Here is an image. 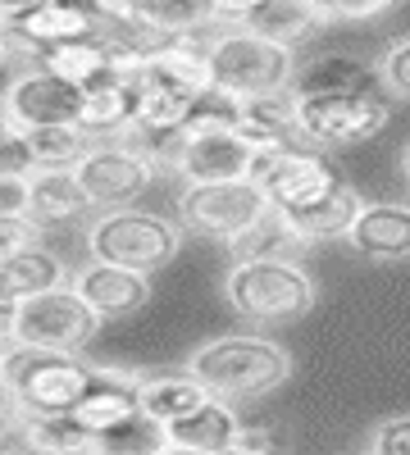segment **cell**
I'll return each instance as SVG.
<instances>
[{
  "label": "cell",
  "instance_id": "6da1fadb",
  "mask_svg": "<svg viewBox=\"0 0 410 455\" xmlns=\"http://www.w3.org/2000/svg\"><path fill=\"white\" fill-rule=\"evenodd\" d=\"M188 369L205 383L210 396L237 405V401H255V396L283 387L292 378V355L274 337L229 332V337L201 341V347L192 351V360H188Z\"/></svg>",
  "mask_w": 410,
  "mask_h": 455
},
{
  "label": "cell",
  "instance_id": "7a4b0ae2",
  "mask_svg": "<svg viewBox=\"0 0 410 455\" xmlns=\"http://www.w3.org/2000/svg\"><path fill=\"white\" fill-rule=\"evenodd\" d=\"M205 51H210V68H214V92L233 96V100L292 92L296 68H301L292 46H278L242 23L205 32Z\"/></svg>",
  "mask_w": 410,
  "mask_h": 455
},
{
  "label": "cell",
  "instance_id": "3957f363",
  "mask_svg": "<svg viewBox=\"0 0 410 455\" xmlns=\"http://www.w3.org/2000/svg\"><path fill=\"white\" fill-rule=\"evenodd\" d=\"M96 378L78 351L10 347L5 351V396L14 414H73Z\"/></svg>",
  "mask_w": 410,
  "mask_h": 455
},
{
  "label": "cell",
  "instance_id": "277c9868",
  "mask_svg": "<svg viewBox=\"0 0 410 455\" xmlns=\"http://www.w3.org/2000/svg\"><path fill=\"white\" fill-rule=\"evenodd\" d=\"M223 296H229V306L246 319L287 323V319H301L306 310H315V278L296 259L246 255V259L229 264Z\"/></svg>",
  "mask_w": 410,
  "mask_h": 455
},
{
  "label": "cell",
  "instance_id": "5b68a950",
  "mask_svg": "<svg viewBox=\"0 0 410 455\" xmlns=\"http://www.w3.org/2000/svg\"><path fill=\"white\" fill-rule=\"evenodd\" d=\"M182 246V223L151 210H105L87 228V259L119 264L133 274H160Z\"/></svg>",
  "mask_w": 410,
  "mask_h": 455
},
{
  "label": "cell",
  "instance_id": "8992f818",
  "mask_svg": "<svg viewBox=\"0 0 410 455\" xmlns=\"http://www.w3.org/2000/svg\"><path fill=\"white\" fill-rule=\"evenodd\" d=\"M105 319L78 296V287H55L32 300H5V351L42 347V351H83Z\"/></svg>",
  "mask_w": 410,
  "mask_h": 455
},
{
  "label": "cell",
  "instance_id": "52a82bcc",
  "mask_svg": "<svg viewBox=\"0 0 410 455\" xmlns=\"http://www.w3.org/2000/svg\"><path fill=\"white\" fill-rule=\"evenodd\" d=\"M269 210L274 205H269L265 192H260L255 178L197 182V187H182V196H178L182 233H197V237H210V242H223V246H237Z\"/></svg>",
  "mask_w": 410,
  "mask_h": 455
},
{
  "label": "cell",
  "instance_id": "ba28073f",
  "mask_svg": "<svg viewBox=\"0 0 410 455\" xmlns=\"http://www.w3.org/2000/svg\"><path fill=\"white\" fill-rule=\"evenodd\" d=\"M388 124L383 96H296V141L310 150H342L379 137Z\"/></svg>",
  "mask_w": 410,
  "mask_h": 455
},
{
  "label": "cell",
  "instance_id": "9c48e42d",
  "mask_svg": "<svg viewBox=\"0 0 410 455\" xmlns=\"http://www.w3.org/2000/svg\"><path fill=\"white\" fill-rule=\"evenodd\" d=\"M260 192L269 196L274 210H306L324 196H333L342 187V173L333 169L319 150L301 146V141H287V146H265L255 160Z\"/></svg>",
  "mask_w": 410,
  "mask_h": 455
},
{
  "label": "cell",
  "instance_id": "30bf717a",
  "mask_svg": "<svg viewBox=\"0 0 410 455\" xmlns=\"http://www.w3.org/2000/svg\"><path fill=\"white\" fill-rule=\"evenodd\" d=\"M73 173H78L83 192L96 210H128L156 182V160L141 156L128 141H96L92 156Z\"/></svg>",
  "mask_w": 410,
  "mask_h": 455
},
{
  "label": "cell",
  "instance_id": "8fae6325",
  "mask_svg": "<svg viewBox=\"0 0 410 455\" xmlns=\"http://www.w3.org/2000/svg\"><path fill=\"white\" fill-rule=\"evenodd\" d=\"M78 109H83V92L55 78L51 68H23L19 78H10L5 87V124L14 128H64V124H78Z\"/></svg>",
  "mask_w": 410,
  "mask_h": 455
},
{
  "label": "cell",
  "instance_id": "7c38bea8",
  "mask_svg": "<svg viewBox=\"0 0 410 455\" xmlns=\"http://www.w3.org/2000/svg\"><path fill=\"white\" fill-rule=\"evenodd\" d=\"M137 87H156V92L192 96V100L214 92L205 36H165V42H151L146 60H141V73H137Z\"/></svg>",
  "mask_w": 410,
  "mask_h": 455
},
{
  "label": "cell",
  "instance_id": "4fadbf2b",
  "mask_svg": "<svg viewBox=\"0 0 410 455\" xmlns=\"http://www.w3.org/2000/svg\"><path fill=\"white\" fill-rule=\"evenodd\" d=\"M260 146L246 132H205V137H188L182 156L173 164V173L182 178V187L197 182H242L255 173Z\"/></svg>",
  "mask_w": 410,
  "mask_h": 455
},
{
  "label": "cell",
  "instance_id": "5bb4252c",
  "mask_svg": "<svg viewBox=\"0 0 410 455\" xmlns=\"http://www.w3.org/2000/svg\"><path fill=\"white\" fill-rule=\"evenodd\" d=\"M137 414H141V373L96 364V378H92L87 396L78 401V410H73V419H78L92 437H105V433L133 424Z\"/></svg>",
  "mask_w": 410,
  "mask_h": 455
},
{
  "label": "cell",
  "instance_id": "9a60e30c",
  "mask_svg": "<svg viewBox=\"0 0 410 455\" xmlns=\"http://www.w3.org/2000/svg\"><path fill=\"white\" fill-rule=\"evenodd\" d=\"M292 92L296 96H379L388 87H383L379 64H365L356 55L328 51V55H315V60H306L301 68H296Z\"/></svg>",
  "mask_w": 410,
  "mask_h": 455
},
{
  "label": "cell",
  "instance_id": "2e32d148",
  "mask_svg": "<svg viewBox=\"0 0 410 455\" xmlns=\"http://www.w3.org/2000/svg\"><path fill=\"white\" fill-rule=\"evenodd\" d=\"M73 287H78V296L100 319L137 315L146 300H151V283H146V274L119 269V264H100V259H87L83 269L73 274Z\"/></svg>",
  "mask_w": 410,
  "mask_h": 455
},
{
  "label": "cell",
  "instance_id": "e0dca14e",
  "mask_svg": "<svg viewBox=\"0 0 410 455\" xmlns=\"http://www.w3.org/2000/svg\"><path fill=\"white\" fill-rule=\"evenodd\" d=\"M347 246L365 259H406L410 255V205L406 201H369L347 233Z\"/></svg>",
  "mask_w": 410,
  "mask_h": 455
},
{
  "label": "cell",
  "instance_id": "ac0fdd59",
  "mask_svg": "<svg viewBox=\"0 0 410 455\" xmlns=\"http://www.w3.org/2000/svg\"><path fill=\"white\" fill-rule=\"evenodd\" d=\"M5 28H10V42L32 46L36 55L55 51V46H68V42H87V36H100L105 32L96 19H87L83 10H73V5H64V0H51V5L32 10L19 23H5Z\"/></svg>",
  "mask_w": 410,
  "mask_h": 455
},
{
  "label": "cell",
  "instance_id": "d6986e66",
  "mask_svg": "<svg viewBox=\"0 0 410 455\" xmlns=\"http://www.w3.org/2000/svg\"><path fill=\"white\" fill-rule=\"evenodd\" d=\"M365 205H369V201L356 192V187L342 182L333 196H324V201H315V205H306V210H278V214H283V223H287L306 246H315V242H338V237H347Z\"/></svg>",
  "mask_w": 410,
  "mask_h": 455
},
{
  "label": "cell",
  "instance_id": "ffe728a7",
  "mask_svg": "<svg viewBox=\"0 0 410 455\" xmlns=\"http://www.w3.org/2000/svg\"><path fill=\"white\" fill-rule=\"evenodd\" d=\"M242 419H237V410L233 401H219L210 396L201 410H192L188 419H178L165 428V442L169 446H188V451H201V455H219V451H229L233 442H242Z\"/></svg>",
  "mask_w": 410,
  "mask_h": 455
},
{
  "label": "cell",
  "instance_id": "44dd1931",
  "mask_svg": "<svg viewBox=\"0 0 410 455\" xmlns=\"http://www.w3.org/2000/svg\"><path fill=\"white\" fill-rule=\"evenodd\" d=\"M205 401H210V392L192 369L188 373H141V414L156 419L160 428L188 419Z\"/></svg>",
  "mask_w": 410,
  "mask_h": 455
},
{
  "label": "cell",
  "instance_id": "7402d4cb",
  "mask_svg": "<svg viewBox=\"0 0 410 455\" xmlns=\"http://www.w3.org/2000/svg\"><path fill=\"white\" fill-rule=\"evenodd\" d=\"M219 5L214 0H141L137 10V32H146L151 42L165 36H205L219 28Z\"/></svg>",
  "mask_w": 410,
  "mask_h": 455
},
{
  "label": "cell",
  "instance_id": "603a6c76",
  "mask_svg": "<svg viewBox=\"0 0 410 455\" xmlns=\"http://www.w3.org/2000/svg\"><path fill=\"white\" fill-rule=\"evenodd\" d=\"M14 433L28 455H87L96 437L73 414H14Z\"/></svg>",
  "mask_w": 410,
  "mask_h": 455
},
{
  "label": "cell",
  "instance_id": "cb8c5ba5",
  "mask_svg": "<svg viewBox=\"0 0 410 455\" xmlns=\"http://www.w3.org/2000/svg\"><path fill=\"white\" fill-rule=\"evenodd\" d=\"M73 278L64 274V264L55 251L46 246H32V251H19V255H5L0 264V287H5V300H32V296H46L55 287H68Z\"/></svg>",
  "mask_w": 410,
  "mask_h": 455
},
{
  "label": "cell",
  "instance_id": "d4e9b609",
  "mask_svg": "<svg viewBox=\"0 0 410 455\" xmlns=\"http://www.w3.org/2000/svg\"><path fill=\"white\" fill-rule=\"evenodd\" d=\"M87 192L73 169H36L32 173V219L42 228H55V223H73L83 210H87Z\"/></svg>",
  "mask_w": 410,
  "mask_h": 455
},
{
  "label": "cell",
  "instance_id": "484cf974",
  "mask_svg": "<svg viewBox=\"0 0 410 455\" xmlns=\"http://www.w3.org/2000/svg\"><path fill=\"white\" fill-rule=\"evenodd\" d=\"M242 132L265 150L296 141V92H269L242 100Z\"/></svg>",
  "mask_w": 410,
  "mask_h": 455
},
{
  "label": "cell",
  "instance_id": "4316f807",
  "mask_svg": "<svg viewBox=\"0 0 410 455\" xmlns=\"http://www.w3.org/2000/svg\"><path fill=\"white\" fill-rule=\"evenodd\" d=\"M137 119V87L119 83V87H100V92H83V109L78 124L96 137V141H119Z\"/></svg>",
  "mask_w": 410,
  "mask_h": 455
},
{
  "label": "cell",
  "instance_id": "83f0119b",
  "mask_svg": "<svg viewBox=\"0 0 410 455\" xmlns=\"http://www.w3.org/2000/svg\"><path fill=\"white\" fill-rule=\"evenodd\" d=\"M315 23H319V19H315V10H310V0H265L260 10H251V14L242 19V28L269 36V42H278V46H292V51L315 32Z\"/></svg>",
  "mask_w": 410,
  "mask_h": 455
},
{
  "label": "cell",
  "instance_id": "f1b7e54d",
  "mask_svg": "<svg viewBox=\"0 0 410 455\" xmlns=\"http://www.w3.org/2000/svg\"><path fill=\"white\" fill-rule=\"evenodd\" d=\"M28 146H32V156H36V169H78L92 156L96 137L83 124H64V128H32L28 132Z\"/></svg>",
  "mask_w": 410,
  "mask_h": 455
},
{
  "label": "cell",
  "instance_id": "f546056e",
  "mask_svg": "<svg viewBox=\"0 0 410 455\" xmlns=\"http://www.w3.org/2000/svg\"><path fill=\"white\" fill-rule=\"evenodd\" d=\"M192 109H197L192 96L137 87V119H133V128H146V132H188Z\"/></svg>",
  "mask_w": 410,
  "mask_h": 455
},
{
  "label": "cell",
  "instance_id": "4dcf8cb0",
  "mask_svg": "<svg viewBox=\"0 0 410 455\" xmlns=\"http://www.w3.org/2000/svg\"><path fill=\"white\" fill-rule=\"evenodd\" d=\"M160 446H165V428L156 419H146V414H137L133 424H124L115 433L96 437V451H105V455H156Z\"/></svg>",
  "mask_w": 410,
  "mask_h": 455
},
{
  "label": "cell",
  "instance_id": "1f68e13d",
  "mask_svg": "<svg viewBox=\"0 0 410 455\" xmlns=\"http://www.w3.org/2000/svg\"><path fill=\"white\" fill-rule=\"evenodd\" d=\"M205 132H242V100L223 92H205L188 119V137H205Z\"/></svg>",
  "mask_w": 410,
  "mask_h": 455
},
{
  "label": "cell",
  "instance_id": "d6a6232c",
  "mask_svg": "<svg viewBox=\"0 0 410 455\" xmlns=\"http://www.w3.org/2000/svg\"><path fill=\"white\" fill-rule=\"evenodd\" d=\"M401 0H310L319 23H374L392 14Z\"/></svg>",
  "mask_w": 410,
  "mask_h": 455
},
{
  "label": "cell",
  "instance_id": "836d02e7",
  "mask_svg": "<svg viewBox=\"0 0 410 455\" xmlns=\"http://www.w3.org/2000/svg\"><path fill=\"white\" fill-rule=\"evenodd\" d=\"M0 173H10V178H32L36 173V156H32V146H28V132L5 124V141H0Z\"/></svg>",
  "mask_w": 410,
  "mask_h": 455
},
{
  "label": "cell",
  "instance_id": "e575fe53",
  "mask_svg": "<svg viewBox=\"0 0 410 455\" xmlns=\"http://www.w3.org/2000/svg\"><path fill=\"white\" fill-rule=\"evenodd\" d=\"M379 73H383V87L401 100H410V36H401V42H392L379 60Z\"/></svg>",
  "mask_w": 410,
  "mask_h": 455
},
{
  "label": "cell",
  "instance_id": "d590c367",
  "mask_svg": "<svg viewBox=\"0 0 410 455\" xmlns=\"http://www.w3.org/2000/svg\"><path fill=\"white\" fill-rule=\"evenodd\" d=\"M42 233L46 228L36 223L32 214H0V251L5 255H19V251H32V246H42Z\"/></svg>",
  "mask_w": 410,
  "mask_h": 455
},
{
  "label": "cell",
  "instance_id": "8d00e7d4",
  "mask_svg": "<svg viewBox=\"0 0 410 455\" xmlns=\"http://www.w3.org/2000/svg\"><path fill=\"white\" fill-rule=\"evenodd\" d=\"M369 451H374V455H410V414H392V419H379Z\"/></svg>",
  "mask_w": 410,
  "mask_h": 455
},
{
  "label": "cell",
  "instance_id": "74e56055",
  "mask_svg": "<svg viewBox=\"0 0 410 455\" xmlns=\"http://www.w3.org/2000/svg\"><path fill=\"white\" fill-rule=\"evenodd\" d=\"M32 210V178L0 173V214H28Z\"/></svg>",
  "mask_w": 410,
  "mask_h": 455
},
{
  "label": "cell",
  "instance_id": "f35d334b",
  "mask_svg": "<svg viewBox=\"0 0 410 455\" xmlns=\"http://www.w3.org/2000/svg\"><path fill=\"white\" fill-rule=\"evenodd\" d=\"M219 455H274V442L265 437V433H242V442H233L229 451H219Z\"/></svg>",
  "mask_w": 410,
  "mask_h": 455
},
{
  "label": "cell",
  "instance_id": "ab89813d",
  "mask_svg": "<svg viewBox=\"0 0 410 455\" xmlns=\"http://www.w3.org/2000/svg\"><path fill=\"white\" fill-rule=\"evenodd\" d=\"M42 5H51V0H0V19H5V23H19L23 14L42 10Z\"/></svg>",
  "mask_w": 410,
  "mask_h": 455
},
{
  "label": "cell",
  "instance_id": "60d3db41",
  "mask_svg": "<svg viewBox=\"0 0 410 455\" xmlns=\"http://www.w3.org/2000/svg\"><path fill=\"white\" fill-rule=\"evenodd\" d=\"M214 5H219V14H223V19H237V23H242L251 10L265 5V0H214Z\"/></svg>",
  "mask_w": 410,
  "mask_h": 455
},
{
  "label": "cell",
  "instance_id": "b9f144b4",
  "mask_svg": "<svg viewBox=\"0 0 410 455\" xmlns=\"http://www.w3.org/2000/svg\"><path fill=\"white\" fill-rule=\"evenodd\" d=\"M156 455H201V451H188V446H169V442H165Z\"/></svg>",
  "mask_w": 410,
  "mask_h": 455
},
{
  "label": "cell",
  "instance_id": "7bdbcfd3",
  "mask_svg": "<svg viewBox=\"0 0 410 455\" xmlns=\"http://www.w3.org/2000/svg\"><path fill=\"white\" fill-rule=\"evenodd\" d=\"M401 173H406V182H410V146H406V156H401Z\"/></svg>",
  "mask_w": 410,
  "mask_h": 455
},
{
  "label": "cell",
  "instance_id": "ee69618b",
  "mask_svg": "<svg viewBox=\"0 0 410 455\" xmlns=\"http://www.w3.org/2000/svg\"><path fill=\"white\" fill-rule=\"evenodd\" d=\"M5 455H28V451L23 446H5Z\"/></svg>",
  "mask_w": 410,
  "mask_h": 455
},
{
  "label": "cell",
  "instance_id": "f6af8a7d",
  "mask_svg": "<svg viewBox=\"0 0 410 455\" xmlns=\"http://www.w3.org/2000/svg\"><path fill=\"white\" fill-rule=\"evenodd\" d=\"M87 455H105V451H87Z\"/></svg>",
  "mask_w": 410,
  "mask_h": 455
}]
</instances>
